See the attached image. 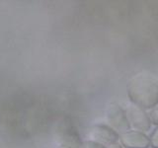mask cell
I'll use <instances>...</instances> for the list:
<instances>
[{"label": "cell", "mask_w": 158, "mask_h": 148, "mask_svg": "<svg viewBox=\"0 0 158 148\" xmlns=\"http://www.w3.org/2000/svg\"><path fill=\"white\" fill-rule=\"evenodd\" d=\"M127 94L132 104L143 110L152 109L158 103V84L145 73L136 74L128 80Z\"/></svg>", "instance_id": "cell-1"}, {"label": "cell", "mask_w": 158, "mask_h": 148, "mask_svg": "<svg viewBox=\"0 0 158 148\" xmlns=\"http://www.w3.org/2000/svg\"><path fill=\"white\" fill-rule=\"evenodd\" d=\"M123 110H125L130 126L131 128H133V130L144 132L150 128L151 121L149 120V116L143 109L130 103L127 104Z\"/></svg>", "instance_id": "cell-2"}, {"label": "cell", "mask_w": 158, "mask_h": 148, "mask_svg": "<svg viewBox=\"0 0 158 148\" xmlns=\"http://www.w3.org/2000/svg\"><path fill=\"white\" fill-rule=\"evenodd\" d=\"M106 117H107L108 125L112 127L118 135L131 130L125 110L118 104L111 103L108 106Z\"/></svg>", "instance_id": "cell-3"}, {"label": "cell", "mask_w": 158, "mask_h": 148, "mask_svg": "<svg viewBox=\"0 0 158 148\" xmlns=\"http://www.w3.org/2000/svg\"><path fill=\"white\" fill-rule=\"evenodd\" d=\"M86 140L95 141L105 146L114 144L118 140V134L112 127L106 125H95L86 131Z\"/></svg>", "instance_id": "cell-4"}, {"label": "cell", "mask_w": 158, "mask_h": 148, "mask_svg": "<svg viewBox=\"0 0 158 148\" xmlns=\"http://www.w3.org/2000/svg\"><path fill=\"white\" fill-rule=\"evenodd\" d=\"M120 144L125 148H148L149 137L144 132L130 130L118 135Z\"/></svg>", "instance_id": "cell-5"}, {"label": "cell", "mask_w": 158, "mask_h": 148, "mask_svg": "<svg viewBox=\"0 0 158 148\" xmlns=\"http://www.w3.org/2000/svg\"><path fill=\"white\" fill-rule=\"evenodd\" d=\"M81 143L80 137L74 131V130H68L62 135V144L64 145L72 148H80Z\"/></svg>", "instance_id": "cell-6"}, {"label": "cell", "mask_w": 158, "mask_h": 148, "mask_svg": "<svg viewBox=\"0 0 158 148\" xmlns=\"http://www.w3.org/2000/svg\"><path fill=\"white\" fill-rule=\"evenodd\" d=\"M148 116H149V120L151 123L158 125V103L152 109H150L149 115Z\"/></svg>", "instance_id": "cell-7"}, {"label": "cell", "mask_w": 158, "mask_h": 148, "mask_svg": "<svg viewBox=\"0 0 158 148\" xmlns=\"http://www.w3.org/2000/svg\"><path fill=\"white\" fill-rule=\"evenodd\" d=\"M80 148H106L105 145L100 144V143L91 141V140H84L82 141Z\"/></svg>", "instance_id": "cell-8"}, {"label": "cell", "mask_w": 158, "mask_h": 148, "mask_svg": "<svg viewBox=\"0 0 158 148\" xmlns=\"http://www.w3.org/2000/svg\"><path fill=\"white\" fill-rule=\"evenodd\" d=\"M149 141H150V146L152 148H158V125L151 132V134L149 136Z\"/></svg>", "instance_id": "cell-9"}, {"label": "cell", "mask_w": 158, "mask_h": 148, "mask_svg": "<svg viewBox=\"0 0 158 148\" xmlns=\"http://www.w3.org/2000/svg\"><path fill=\"white\" fill-rule=\"evenodd\" d=\"M106 148H123V146L120 144V143L116 142V143H114V144H111V145L106 146Z\"/></svg>", "instance_id": "cell-10"}, {"label": "cell", "mask_w": 158, "mask_h": 148, "mask_svg": "<svg viewBox=\"0 0 158 148\" xmlns=\"http://www.w3.org/2000/svg\"><path fill=\"white\" fill-rule=\"evenodd\" d=\"M56 148H72V147H69L67 145H64V144H60L59 146H57Z\"/></svg>", "instance_id": "cell-11"}]
</instances>
